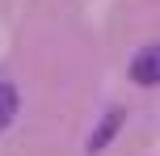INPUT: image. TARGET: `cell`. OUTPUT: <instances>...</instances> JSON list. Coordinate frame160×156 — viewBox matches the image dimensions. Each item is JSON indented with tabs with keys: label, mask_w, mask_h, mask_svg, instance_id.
<instances>
[{
	"label": "cell",
	"mask_w": 160,
	"mask_h": 156,
	"mask_svg": "<svg viewBox=\"0 0 160 156\" xmlns=\"http://www.w3.org/2000/svg\"><path fill=\"white\" fill-rule=\"evenodd\" d=\"M131 80L143 84V89H156V80H160V51H156V47H143V51L135 55V63H131Z\"/></svg>",
	"instance_id": "cell-1"
},
{
	"label": "cell",
	"mask_w": 160,
	"mask_h": 156,
	"mask_svg": "<svg viewBox=\"0 0 160 156\" xmlns=\"http://www.w3.org/2000/svg\"><path fill=\"white\" fill-rule=\"evenodd\" d=\"M122 118H127V114H122L118 106H114L110 114L101 118V127H97V131H93V139H88V156H97V152L105 148V143L114 139V135H118V127H122Z\"/></svg>",
	"instance_id": "cell-2"
},
{
	"label": "cell",
	"mask_w": 160,
	"mask_h": 156,
	"mask_svg": "<svg viewBox=\"0 0 160 156\" xmlns=\"http://www.w3.org/2000/svg\"><path fill=\"white\" fill-rule=\"evenodd\" d=\"M17 118V89L8 80H0V131Z\"/></svg>",
	"instance_id": "cell-3"
}]
</instances>
